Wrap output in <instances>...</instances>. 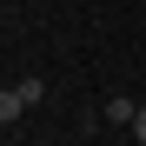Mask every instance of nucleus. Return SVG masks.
Listing matches in <instances>:
<instances>
[{
  "mask_svg": "<svg viewBox=\"0 0 146 146\" xmlns=\"http://www.w3.org/2000/svg\"><path fill=\"white\" fill-rule=\"evenodd\" d=\"M106 119H113V126H133V119H139V106H133V100H113V106H106Z\"/></svg>",
  "mask_w": 146,
  "mask_h": 146,
  "instance_id": "obj_1",
  "label": "nucleus"
},
{
  "mask_svg": "<svg viewBox=\"0 0 146 146\" xmlns=\"http://www.w3.org/2000/svg\"><path fill=\"white\" fill-rule=\"evenodd\" d=\"M133 139H139V146H146V106H139V119H133Z\"/></svg>",
  "mask_w": 146,
  "mask_h": 146,
  "instance_id": "obj_2",
  "label": "nucleus"
}]
</instances>
